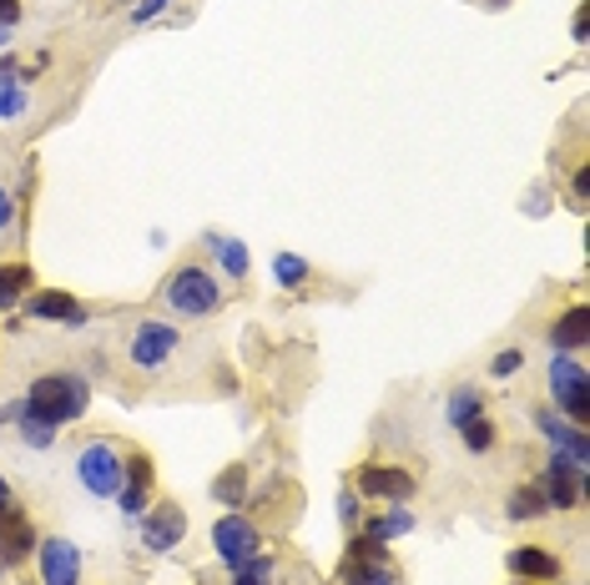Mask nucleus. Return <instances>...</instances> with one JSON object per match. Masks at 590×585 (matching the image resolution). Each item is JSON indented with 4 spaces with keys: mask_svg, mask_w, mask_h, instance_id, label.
I'll use <instances>...</instances> for the list:
<instances>
[{
    "mask_svg": "<svg viewBox=\"0 0 590 585\" xmlns=\"http://www.w3.org/2000/svg\"><path fill=\"white\" fill-rule=\"evenodd\" d=\"M86 409H92V389H86L82 373H46V379H36L25 389V414L46 419L51 430L76 424Z\"/></svg>",
    "mask_w": 590,
    "mask_h": 585,
    "instance_id": "f257e3e1",
    "label": "nucleus"
},
{
    "mask_svg": "<svg viewBox=\"0 0 590 585\" xmlns=\"http://www.w3.org/2000/svg\"><path fill=\"white\" fill-rule=\"evenodd\" d=\"M76 475H82V485L96 495V500H117L121 479H127V454H121L111 440H92V444H82V454H76Z\"/></svg>",
    "mask_w": 590,
    "mask_h": 585,
    "instance_id": "f03ea898",
    "label": "nucleus"
},
{
    "mask_svg": "<svg viewBox=\"0 0 590 585\" xmlns=\"http://www.w3.org/2000/svg\"><path fill=\"white\" fill-rule=\"evenodd\" d=\"M162 299L172 303L182 318H207V313L223 303V293H217V283H213V273H207V268L187 263V268H178V273L167 278Z\"/></svg>",
    "mask_w": 590,
    "mask_h": 585,
    "instance_id": "7ed1b4c3",
    "label": "nucleus"
},
{
    "mask_svg": "<svg viewBox=\"0 0 590 585\" xmlns=\"http://www.w3.org/2000/svg\"><path fill=\"white\" fill-rule=\"evenodd\" d=\"M550 394L555 404L570 414V424H586L590 419V373L576 359H550Z\"/></svg>",
    "mask_w": 590,
    "mask_h": 585,
    "instance_id": "20e7f679",
    "label": "nucleus"
},
{
    "mask_svg": "<svg viewBox=\"0 0 590 585\" xmlns=\"http://www.w3.org/2000/svg\"><path fill=\"white\" fill-rule=\"evenodd\" d=\"M178 328L172 323H157V318H147V323H137V334H131V344H127V359L137 364L142 373H157L162 369L172 354H178Z\"/></svg>",
    "mask_w": 590,
    "mask_h": 585,
    "instance_id": "39448f33",
    "label": "nucleus"
},
{
    "mask_svg": "<svg viewBox=\"0 0 590 585\" xmlns=\"http://www.w3.org/2000/svg\"><path fill=\"white\" fill-rule=\"evenodd\" d=\"M258 545H262V535H258V526L253 520H243V514H223L213 526V550L223 555L227 565H248L253 555H258Z\"/></svg>",
    "mask_w": 590,
    "mask_h": 585,
    "instance_id": "423d86ee",
    "label": "nucleus"
},
{
    "mask_svg": "<svg viewBox=\"0 0 590 585\" xmlns=\"http://www.w3.org/2000/svg\"><path fill=\"white\" fill-rule=\"evenodd\" d=\"M187 535V514H182V505H172V500H152L142 510V545L147 550H172L178 540Z\"/></svg>",
    "mask_w": 590,
    "mask_h": 585,
    "instance_id": "0eeeda50",
    "label": "nucleus"
},
{
    "mask_svg": "<svg viewBox=\"0 0 590 585\" xmlns=\"http://www.w3.org/2000/svg\"><path fill=\"white\" fill-rule=\"evenodd\" d=\"M540 490H545V505H555V510H576L580 495H586V465H576L570 454H555Z\"/></svg>",
    "mask_w": 590,
    "mask_h": 585,
    "instance_id": "6e6552de",
    "label": "nucleus"
},
{
    "mask_svg": "<svg viewBox=\"0 0 590 585\" xmlns=\"http://www.w3.org/2000/svg\"><path fill=\"white\" fill-rule=\"evenodd\" d=\"M358 495L404 505L414 495V475H409V469H399V465H364V469H358Z\"/></svg>",
    "mask_w": 590,
    "mask_h": 585,
    "instance_id": "1a4fd4ad",
    "label": "nucleus"
},
{
    "mask_svg": "<svg viewBox=\"0 0 590 585\" xmlns=\"http://www.w3.org/2000/svg\"><path fill=\"white\" fill-rule=\"evenodd\" d=\"M152 490H157V469H152V454H127V479H121V495L117 505L127 514H142L152 505Z\"/></svg>",
    "mask_w": 590,
    "mask_h": 585,
    "instance_id": "9d476101",
    "label": "nucleus"
},
{
    "mask_svg": "<svg viewBox=\"0 0 590 585\" xmlns=\"http://www.w3.org/2000/svg\"><path fill=\"white\" fill-rule=\"evenodd\" d=\"M41 585H82V550L72 540H46L41 545Z\"/></svg>",
    "mask_w": 590,
    "mask_h": 585,
    "instance_id": "9b49d317",
    "label": "nucleus"
},
{
    "mask_svg": "<svg viewBox=\"0 0 590 585\" xmlns=\"http://www.w3.org/2000/svg\"><path fill=\"white\" fill-rule=\"evenodd\" d=\"M31 545H36V530H31V520H25L21 510L0 514V561H6V565H21L25 555H31Z\"/></svg>",
    "mask_w": 590,
    "mask_h": 585,
    "instance_id": "f8f14e48",
    "label": "nucleus"
},
{
    "mask_svg": "<svg viewBox=\"0 0 590 585\" xmlns=\"http://www.w3.org/2000/svg\"><path fill=\"white\" fill-rule=\"evenodd\" d=\"M25 313H31V318H51V323H76L82 318V303H76L66 288H41V293L25 299Z\"/></svg>",
    "mask_w": 590,
    "mask_h": 585,
    "instance_id": "ddd939ff",
    "label": "nucleus"
},
{
    "mask_svg": "<svg viewBox=\"0 0 590 585\" xmlns=\"http://www.w3.org/2000/svg\"><path fill=\"white\" fill-rule=\"evenodd\" d=\"M509 571H515L519 581L540 585V581L560 575V555H550V550H540V545H519V550H509Z\"/></svg>",
    "mask_w": 590,
    "mask_h": 585,
    "instance_id": "4468645a",
    "label": "nucleus"
},
{
    "mask_svg": "<svg viewBox=\"0 0 590 585\" xmlns=\"http://www.w3.org/2000/svg\"><path fill=\"white\" fill-rule=\"evenodd\" d=\"M586 338H590V308H586V303H576V308H566L560 318H555L550 344L560 348V354H576V348H586Z\"/></svg>",
    "mask_w": 590,
    "mask_h": 585,
    "instance_id": "2eb2a0df",
    "label": "nucleus"
},
{
    "mask_svg": "<svg viewBox=\"0 0 590 585\" xmlns=\"http://www.w3.org/2000/svg\"><path fill=\"white\" fill-rule=\"evenodd\" d=\"M535 424H540V430L550 434V440L560 444V449H566L570 459H576V465H586V459H590V444H586V434H580V430H570V424H560V419H550V409H535Z\"/></svg>",
    "mask_w": 590,
    "mask_h": 585,
    "instance_id": "dca6fc26",
    "label": "nucleus"
},
{
    "mask_svg": "<svg viewBox=\"0 0 590 585\" xmlns=\"http://www.w3.org/2000/svg\"><path fill=\"white\" fill-rule=\"evenodd\" d=\"M31 283H36L31 263H0V308H15L31 293Z\"/></svg>",
    "mask_w": 590,
    "mask_h": 585,
    "instance_id": "f3484780",
    "label": "nucleus"
},
{
    "mask_svg": "<svg viewBox=\"0 0 590 585\" xmlns=\"http://www.w3.org/2000/svg\"><path fill=\"white\" fill-rule=\"evenodd\" d=\"M213 500H223V505H243V500H248V465H227L223 475L213 479Z\"/></svg>",
    "mask_w": 590,
    "mask_h": 585,
    "instance_id": "a211bd4d",
    "label": "nucleus"
},
{
    "mask_svg": "<svg viewBox=\"0 0 590 585\" xmlns=\"http://www.w3.org/2000/svg\"><path fill=\"white\" fill-rule=\"evenodd\" d=\"M343 585H394V571L384 561H343Z\"/></svg>",
    "mask_w": 590,
    "mask_h": 585,
    "instance_id": "6ab92c4d",
    "label": "nucleus"
},
{
    "mask_svg": "<svg viewBox=\"0 0 590 585\" xmlns=\"http://www.w3.org/2000/svg\"><path fill=\"white\" fill-rule=\"evenodd\" d=\"M550 505H545V490L540 485H519L515 495H509V514L515 520H535V514H545Z\"/></svg>",
    "mask_w": 590,
    "mask_h": 585,
    "instance_id": "aec40b11",
    "label": "nucleus"
},
{
    "mask_svg": "<svg viewBox=\"0 0 590 585\" xmlns=\"http://www.w3.org/2000/svg\"><path fill=\"white\" fill-rule=\"evenodd\" d=\"M474 414H484V399L474 394L470 383H464V389H454V399H449V424L460 430V424H470Z\"/></svg>",
    "mask_w": 590,
    "mask_h": 585,
    "instance_id": "412c9836",
    "label": "nucleus"
},
{
    "mask_svg": "<svg viewBox=\"0 0 590 585\" xmlns=\"http://www.w3.org/2000/svg\"><path fill=\"white\" fill-rule=\"evenodd\" d=\"M25 107H31V96L21 91V82L11 72H0V117H21Z\"/></svg>",
    "mask_w": 590,
    "mask_h": 585,
    "instance_id": "4be33fe9",
    "label": "nucleus"
},
{
    "mask_svg": "<svg viewBox=\"0 0 590 585\" xmlns=\"http://www.w3.org/2000/svg\"><path fill=\"white\" fill-rule=\"evenodd\" d=\"M460 434H464V449L470 454H484L490 444H495V424H490L484 414H474L470 424H460Z\"/></svg>",
    "mask_w": 590,
    "mask_h": 585,
    "instance_id": "5701e85b",
    "label": "nucleus"
},
{
    "mask_svg": "<svg viewBox=\"0 0 590 585\" xmlns=\"http://www.w3.org/2000/svg\"><path fill=\"white\" fill-rule=\"evenodd\" d=\"M272 278H278L283 288H298L308 278V263L303 258H293V252H278V258H272Z\"/></svg>",
    "mask_w": 590,
    "mask_h": 585,
    "instance_id": "b1692460",
    "label": "nucleus"
},
{
    "mask_svg": "<svg viewBox=\"0 0 590 585\" xmlns=\"http://www.w3.org/2000/svg\"><path fill=\"white\" fill-rule=\"evenodd\" d=\"M233 585H272V561H262V555H253L248 565H237Z\"/></svg>",
    "mask_w": 590,
    "mask_h": 585,
    "instance_id": "393cba45",
    "label": "nucleus"
},
{
    "mask_svg": "<svg viewBox=\"0 0 590 585\" xmlns=\"http://www.w3.org/2000/svg\"><path fill=\"white\" fill-rule=\"evenodd\" d=\"M217 258H223V268L233 278L248 273V248H243V242H217Z\"/></svg>",
    "mask_w": 590,
    "mask_h": 585,
    "instance_id": "a878e982",
    "label": "nucleus"
},
{
    "mask_svg": "<svg viewBox=\"0 0 590 585\" xmlns=\"http://www.w3.org/2000/svg\"><path fill=\"white\" fill-rule=\"evenodd\" d=\"M519 369H525V354H519V348H505V354H495V364H490L495 379H515Z\"/></svg>",
    "mask_w": 590,
    "mask_h": 585,
    "instance_id": "bb28decb",
    "label": "nucleus"
},
{
    "mask_svg": "<svg viewBox=\"0 0 590 585\" xmlns=\"http://www.w3.org/2000/svg\"><path fill=\"white\" fill-rule=\"evenodd\" d=\"M21 21V0H0V25H15Z\"/></svg>",
    "mask_w": 590,
    "mask_h": 585,
    "instance_id": "cd10ccee",
    "label": "nucleus"
},
{
    "mask_svg": "<svg viewBox=\"0 0 590 585\" xmlns=\"http://www.w3.org/2000/svg\"><path fill=\"white\" fill-rule=\"evenodd\" d=\"M167 11V0H142L137 6V21H152V15H162Z\"/></svg>",
    "mask_w": 590,
    "mask_h": 585,
    "instance_id": "c85d7f7f",
    "label": "nucleus"
},
{
    "mask_svg": "<svg viewBox=\"0 0 590 585\" xmlns=\"http://www.w3.org/2000/svg\"><path fill=\"white\" fill-rule=\"evenodd\" d=\"M15 223V207H11V197H6V187H0V232Z\"/></svg>",
    "mask_w": 590,
    "mask_h": 585,
    "instance_id": "c756f323",
    "label": "nucleus"
},
{
    "mask_svg": "<svg viewBox=\"0 0 590 585\" xmlns=\"http://www.w3.org/2000/svg\"><path fill=\"white\" fill-rule=\"evenodd\" d=\"M15 510V495H11V485L0 479V514H11Z\"/></svg>",
    "mask_w": 590,
    "mask_h": 585,
    "instance_id": "7c9ffc66",
    "label": "nucleus"
},
{
    "mask_svg": "<svg viewBox=\"0 0 590 585\" xmlns=\"http://www.w3.org/2000/svg\"><path fill=\"white\" fill-rule=\"evenodd\" d=\"M519 585H530V581H519Z\"/></svg>",
    "mask_w": 590,
    "mask_h": 585,
    "instance_id": "2f4dec72",
    "label": "nucleus"
}]
</instances>
